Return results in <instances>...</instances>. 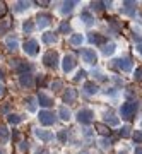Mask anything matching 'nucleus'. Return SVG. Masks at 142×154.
I'll return each instance as SVG.
<instances>
[{"mask_svg": "<svg viewBox=\"0 0 142 154\" xmlns=\"http://www.w3.org/2000/svg\"><path fill=\"white\" fill-rule=\"evenodd\" d=\"M135 111H137V103L135 101H127V103H123V105L120 106V116L123 118V120L132 118V116L135 115Z\"/></svg>", "mask_w": 142, "mask_h": 154, "instance_id": "1", "label": "nucleus"}, {"mask_svg": "<svg viewBox=\"0 0 142 154\" xmlns=\"http://www.w3.org/2000/svg\"><path fill=\"white\" fill-rule=\"evenodd\" d=\"M22 50H24V53H26L27 57H36L39 53V43L34 38H29V39L24 41Z\"/></svg>", "mask_w": 142, "mask_h": 154, "instance_id": "2", "label": "nucleus"}, {"mask_svg": "<svg viewBox=\"0 0 142 154\" xmlns=\"http://www.w3.org/2000/svg\"><path fill=\"white\" fill-rule=\"evenodd\" d=\"M76 118H77L79 123H82V125H89L94 118V111L91 110V108H82V110L77 111Z\"/></svg>", "mask_w": 142, "mask_h": 154, "instance_id": "3", "label": "nucleus"}, {"mask_svg": "<svg viewBox=\"0 0 142 154\" xmlns=\"http://www.w3.org/2000/svg\"><path fill=\"white\" fill-rule=\"evenodd\" d=\"M43 63L46 67H50V69H55V67L58 65V62H60V58H58V53L55 51V50H48L46 53L43 55Z\"/></svg>", "mask_w": 142, "mask_h": 154, "instance_id": "4", "label": "nucleus"}, {"mask_svg": "<svg viewBox=\"0 0 142 154\" xmlns=\"http://www.w3.org/2000/svg\"><path fill=\"white\" fill-rule=\"evenodd\" d=\"M38 122L41 123V125H45V127H50V125H53L55 122H57V118H55L53 111L41 110V111L38 113Z\"/></svg>", "mask_w": 142, "mask_h": 154, "instance_id": "5", "label": "nucleus"}, {"mask_svg": "<svg viewBox=\"0 0 142 154\" xmlns=\"http://www.w3.org/2000/svg\"><path fill=\"white\" fill-rule=\"evenodd\" d=\"M76 65H77V60L72 53H67V55L62 58V70L65 72V74H70V72L76 69Z\"/></svg>", "mask_w": 142, "mask_h": 154, "instance_id": "6", "label": "nucleus"}, {"mask_svg": "<svg viewBox=\"0 0 142 154\" xmlns=\"http://www.w3.org/2000/svg\"><path fill=\"white\" fill-rule=\"evenodd\" d=\"M51 21H53L51 14H48V12H39L38 16H36V28L38 29L48 28L50 24H51Z\"/></svg>", "mask_w": 142, "mask_h": 154, "instance_id": "7", "label": "nucleus"}, {"mask_svg": "<svg viewBox=\"0 0 142 154\" xmlns=\"http://www.w3.org/2000/svg\"><path fill=\"white\" fill-rule=\"evenodd\" d=\"M81 57H82V60L86 63H89V65H96V62H98V55H96V51L93 48L81 50Z\"/></svg>", "mask_w": 142, "mask_h": 154, "instance_id": "8", "label": "nucleus"}, {"mask_svg": "<svg viewBox=\"0 0 142 154\" xmlns=\"http://www.w3.org/2000/svg\"><path fill=\"white\" fill-rule=\"evenodd\" d=\"M36 101H38L39 106H45V108L53 106V96H50L46 91H39L38 96H36Z\"/></svg>", "mask_w": 142, "mask_h": 154, "instance_id": "9", "label": "nucleus"}, {"mask_svg": "<svg viewBox=\"0 0 142 154\" xmlns=\"http://www.w3.org/2000/svg\"><path fill=\"white\" fill-rule=\"evenodd\" d=\"M19 86L24 89H31L34 86V77L31 72H27V74H19Z\"/></svg>", "mask_w": 142, "mask_h": 154, "instance_id": "10", "label": "nucleus"}, {"mask_svg": "<svg viewBox=\"0 0 142 154\" xmlns=\"http://www.w3.org/2000/svg\"><path fill=\"white\" fill-rule=\"evenodd\" d=\"M34 135L41 140V142H50V140H53V132L51 130H45V128H36L34 130Z\"/></svg>", "mask_w": 142, "mask_h": 154, "instance_id": "11", "label": "nucleus"}, {"mask_svg": "<svg viewBox=\"0 0 142 154\" xmlns=\"http://www.w3.org/2000/svg\"><path fill=\"white\" fill-rule=\"evenodd\" d=\"M24 106L29 113H36L38 110V101H36V96H26L24 98Z\"/></svg>", "mask_w": 142, "mask_h": 154, "instance_id": "12", "label": "nucleus"}, {"mask_svg": "<svg viewBox=\"0 0 142 154\" xmlns=\"http://www.w3.org/2000/svg\"><path fill=\"white\" fill-rule=\"evenodd\" d=\"M63 103H67V105H72V103H76L77 99V89L74 88H67L65 93H63Z\"/></svg>", "mask_w": 142, "mask_h": 154, "instance_id": "13", "label": "nucleus"}, {"mask_svg": "<svg viewBox=\"0 0 142 154\" xmlns=\"http://www.w3.org/2000/svg\"><path fill=\"white\" fill-rule=\"evenodd\" d=\"M5 46H7L9 51H16V50L19 48V39H17V36H14V34L7 36L5 38Z\"/></svg>", "mask_w": 142, "mask_h": 154, "instance_id": "14", "label": "nucleus"}, {"mask_svg": "<svg viewBox=\"0 0 142 154\" xmlns=\"http://www.w3.org/2000/svg\"><path fill=\"white\" fill-rule=\"evenodd\" d=\"M41 41H43L45 45H55L58 41V34L51 33V31H46V33H43V36H41Z\"/></svg>", "mask_w": 142, "mask_h": 154, "instance_id": "15", "label": "nucleus"}, {"mask_svg": "<svg viewBox=\"0 0 142 154\" xmlns=\"http://www.w3.org/2000/svg\"><path fill=\"white\" fill-rule=\"evenodd\" d=\"M82 89H84V93H86V94H96L99 91L98 84L94 82V81H86L84 86H82Z\"/></svg>", "mask_w": 142, "mask_h": 154, "instance_id": "16", "label": "nucleus"}, {"mask_svg": "<svg viewBox=\"0 0 142 154\" xmlns=\"http://www.w3.org/2000/svg\"><path fill=\"white\" fill-rule=\"evenodd\" d=\"M88 39L94 45H106V36H103V34H99V33H89Z\"/></svg>", "mask_w": 142, "mask_h": 154, "instance_id": "17", "label": "nucleus"}, {"mask_svg": "<svg viewBox=\"0 0 142 154\" xmlns=\"http://www.w3.org/2000/svg\"><path fill=\"white\" fill-rule=\"evenodd\" d=\"M116 65H118V69H122L123 72H128V70H132V60L128 58V57H125V58H120V60L116 62Z\"/></svg>", "mask_w": 142, "mask_h": 154, "instance_id": "18", "label": "nucleus"}, {"mask_svg": "<svg viewBox=\"0 0 142 154\" xmlns=\"http://www.w3.org/2000/svg\"><path fill=\"white\" fill-rule=\"evenodd\" d=\"M36 29V24H34L33 19H26V21L22 22V33L24 34H31Z\"/></svg>", "mask_w": 142, "mask_h": 154, "instance_id": "19", "label": "nucleus"}, {"mask_svg": "<svg viewBox=\"0 0 142 154\" xmlns=\"http://www.w3.org/2000/svg\"><path fill=\"white\" fill-rule=\"evenodd\" d=\"M82 43H84V36L79 34V33H74L70 38H69V45H70V46H81Z\"/></svg>", "mask_w": 142, "mask_h": 154, "instance_id": "20", "label": "nucleus"}, {"mask_svg": "<svg viewBox=\"0 0 142 154\" xmlns=\"http://www.w3.org/2000/svg\"><path fill=\"white\" fill-rule=\"evenodd\" d=\"M29 7H31V2L19 0V2H16V4H14V11H16V12H26Z\"/></svg>", "mask_w": 142, "mask_h": 154, "instance_id": "21", "label": "nucleus"}, {"mask_svg": "<svg viewBox=\"0 0 142 154\" xmlns=\"http://www.w3.org/2000/svg\"><path fill=\"white\" fill-rule=\"evenodd\" d=\"M58 116H60L63 122H69L72 118V113L67 106H60V108H58Z\"/></svg>", "mask_w": 142, "mask_h": 154, "instance_id": "22", "label": "nucleus"}, {"mask_svg": "<svg viewBox=\"0 0 142 154\" xmlns=\"http://www.w3.org/2000/svg\"><path fill=\"white\" fill-rule=\"evenodd\" d=\"M9 137H11V134L7 130V127L4 123H0V144H5L9 140Z\"/></svg>", "mask_w": 142, "mask_h": 154, "instance_id": "23", "label": "nucleus"}, {"mask_svg": "<svg viewBox=\"0 0 142 154\" xmlns=\"http://www.w3.org/2000/svg\"><path fill=\"white\" fill-rule=\"evenodd\" d=\"M7 122H9V125H19L22 122V116L17 115V113H9L7 115Z\"/></svg>", "mask_w": 142, "mask_h": 154, "instance_id": "24", "label": "nucleus"}, {"mask_svg": "<svg viewBox=\"0 0 142 154\" xmlns=\"http://www.w3.org/2000/svg\"><path fill=\"white\" fill-rule=\"evenodd\" d=\"M103 120L108 123V127H110V125H118V123H120V118H116L113 113H104V118H103Z\"/></svg>", "mask_w": 142, "mask_h": 154, "instance_id": "25", "label": "nucleus"}, {"mask_svg": "<svg viewBox=\"0 0 142 154\" xmlns=\"http://www.w3.org/2000/svg\"><path fill=\"white\" fill-rule=\"evenodd\" d=\"M115 50H116L115 43H106V45H103L101 51H103V55L110 57V55H113V53H115Z\"/></svg>", "mask_w": 142, "mask_h": 154, "instance_id": "26", "label": "nucleus"}, {"mask_svg": "<svg viewBox=\"0 0 142 154\" xmlns=\"http://www.w3.org/2000/svg\"><path fill=\"white\" fill-rule=\"evenodd\" d=\"M76 5H77V2H63L62 4V14H70Z\"/></svg>", "mask_w": 142, "mask_h": 154, "instance_id": "27", "label": "nucleus"}, {"mask_svg": "<svg viewBox=\"0 0 142 154\" xmlns=\"http://www.w3.org/2000/svg\"><path fill=\"white\" fill-rule=\"evenodd\" d=\"M81 21H84L86 26H93V24H94V17L91 16L89 12H82V14H81Z\"/></svg>", "mask_w": 142, "mask_h": 154, "instance_id": "28", "label": "nucleus"}, {"mask_svg": "<svg viewBox=\"0 0 142 154\" xmlns=\"http://www.w3.org/2000/svg\"><path fill=\"white\" fill-rule=\"evenodd\" d=\"M70 22L69 21H62L60 22V28H58V31H60V33H63V34H67V33H70Z\"/></svg>", "mask_w": 142, "mask_h": 154, "instance_id": "29", "label": "nucleus"}, {"mask_svg": "<svg viewBox=\"0 0 142 154\" xmlns=\"http://www.w3.org/2000/svg\"><path fill=\"white\" fill-rule=\"evenodd\" d=\"M96 128H98V132L101 134V135H110V127H106L104 123H96Z\"/></svg>", "mask_w": 142, "mask_h": 154, "instance_id": "30", "label": "nucleus"}, {"mask_svg": "<svg viewBox=\"0 0 142 154\" xmlns=\"http://www.w3.org/2000/svg\"><path fill=\"white\" fill-rule=\"evenodd\" d=\"M50 88L53 89V91H60V89L63 88V82H62L60 79H53V81L50 82Z\"/></svg>", "mask_w": 142, "mask_h": 154, "instance_id": "31", "label": "nucleus"}, {"mask_svg": "<svg viewBox=\"0 0 142 154\" xmlns=\"http://www.w3.org/2000/svg\"><path fill=\"white\" fill-rule=\"evenodd\" d=\"M9 28H11V22L9 21H0V36L2 34H7Z\"/></svg>", "mask_w": 142, "mask_h": 154, "instance_id": "32", "label": "nucleus"}, {"mask_svg": "<svg viewBox=\"0 0 142 154\" xmlns=\"http://www.w3.org/2000/svg\"><path fill=\"white\" fill-rule=\"evenodd\" d=\"M86 70H77V74H76V77H74V82H79V81H84L86 79Z\"/></svg>", "mask_w": 142, "mask_h": 154, "instance_id": "33", "label": "nucleus"}, {"mask_svg": "<svg viewBox=\"0 0 142 154\" xmlns=\"http://www.w3.org/2000/svg\"><path fill=\"white\" fill-rule=\"evenodd\" d=\"M104 2H93V4H91V9H93V11H96V12H99V11H103L104 9Z\"/></svg>", "mask_w": 142, "mask_h": 154, "instance_id": "34", "label": "nucleus"}, {"mask_svg": "<svg viewBox=\"0 0 142 154\" xmlns=\"http://www.w3.org/2000/svg\"><path fill=\"white\" fill-rule=\"evenodd\" d=\"M120 137H130V127H128V125L122 127V130H120Z\"/></svg>", "mask_w": 142, "mask_h": 154, "instance_id": "35", "label": "nucleus"}, {"mask_svg": "<svg viewBox=\"0 0 142 154\" xmlns=\"http://www.w3.org/2000/svg\"><path fill=\"white\" fill-rule=\"evenodd\" d=\"M58 139H60V142H67L69 132H67V130H60V132H58Z\"/></svg>", "mask_w": 142, "mask_h": 154, "instance_id": "36", "label": "nucleus"}, {"mask_svg": "<svg viewBox=\"0 0 142 154\" xmlns=\"http://www.w3.org/2000/svg\"><path fill=\"white\" fill-rule=\"evenodd\" d=\"M27 149H29V142H24V140H21V142H19V151H21V152H26Z\"/></svg>", "mask_w": 142, "mask_h": 154, "instance_id": "37", "label": "nucleus"}, {"mask_svg": "<svg viewBox=\"0 0 142 154\" xmlns=\"http://www.w3.org/2000/svg\"><path fill=\"white\" fill-rule=\"evenodd\" d=\"M134 77H135V81H140V82H142V67H137V69H135Z\"/></svg>", "mask_w": 142, "mask_h": 154, "instance_id": "38", "label": "nucleus"}, {"mask_svg": "<svg viewBox=\"0 0 142 154\" xmlns=\"http://www.w3.org/2000/svg\"><path fill=\"white\" fill-rule=\"evenodd\" d=\"M99 144H101V147H103V149H108L110 146H111V140H110V139H101Z\"/></svg>", "mask_w": 142, "mask_h": 154, "instance_id": "39", "label": "nucleus"}, {"mask_svg": "<svg viewBox=\"0 0 142 154\" xmlns=\"http://www.w3.org/2000/svg\"><path fill=\"white\" fill-rule=\"evenodd\" d=\"M7 14V5H5V2H0V19Z\"/></svg>", "mask_w": 142, "mask_h": 154, "instance_id": "40", "label": "nucleus"}, {"mask_svg": "<svg viewBox=\"0 0 142 154\" xmlns=\"http://www.w3.org/2000/svg\"><path fill=\"white\" fill-rule=\"evenodd\" d=\"M134 139H135V142H142V130H135Z\"/></svg>", "mask_w": 142, "mask_h": 154, "instance_id": "41", "label": "nucleus"}, {"mask_svg": "<svg viewBox=\"0 0 142 154\" xmlns=\"http://www.w3.org/2000/svg\"><path fill=\"white\" fill-rule=\"evenodd\" d=\"M34 154H50V151L48 149H45V147H39V149L34 151Z\"/></svg>", "mask_w": 142, "mask_h": 154, "instance_id": "42", "label": "nucleus"}, {"mask_svg": "<svg viewBox=\"0 0 142 154\" xmlns=\"http://www.w3.org/2000/svg\"><path fill=\"white\" fill-rule=\"evenodd\" d=\"M19 137H21V134L17 132V130H14V132H12V140H14V142H17V140H19Z\"/></svg>", "mask_w": 142, "mask_h": 154, "instance_id": "43", "label": "nucleus"}, {"mask_svg": "<svg viewBox=\"0 0 142 154\" xmlns=\"http://www.w3.org/2000/svg\"><path fill=\"white\" fill-rule=\"evenodd\" d=\"M4 96H5V86L0 84V98H4Z\"/></svg>", "mask_w": 142, "mask_h": 154, "instance_id": "44", "label": "nucleus"}, {"mask_svg": "<svg viewBox=\"0 0 142 154\" xmlns=\"http://www.w3.org/2000/svg\"><path fill=\"white\" fill-rule=\"evenodd\" d=\"M4 79H5V70L0 67V81H4Z\"/></svg>", "mask_w": 142, "mask_h": 154, "instance_id": "45", "label": "nucleus"}, {"mask_svg": "<svg viewBox=\"0 0 142 154\" xmlns=\"http://www.w3.org/2000/svg\"><path fill=\"white\" fill-rule=\"evenodd\" d=\"M96 75H98V79H101V81H104V79H106V77H104L101 72H96Z\"/></svg>", "mask_w": 142, "mask_h": 154, "instance_id": "46", "label": "nucleus"}, {"mask_svg": "<svg viewBox=\"0 0 142 154\" xmlns=\"http://www.w3.org/2000/svg\"><path fill=\"white\" fill-rule=\"evenodd\" d=\"M134 154H142V147H137V149H135V152H134Z\"/></svg>", "mask_w": 142, "mask_h": 154, "instance_id": "47", "label": "nucleus"}, {"mask_svg": "<svg viewBox=\"0 0 142 154\" xmlns=\"http://www.w3.org/2000/svg\"><path fill=\"white\" fill-rule=\"evenodd\" d=\"M0 154H5V149H0Z\"/></svg>", "mask_w": 142, "mask_h": 154, "instance_id": "48", "label": "nucleus"}, {"mask_svg": "<svg viewBox=\"0 0 142 154\" xmlns=\"http://www.w3.org/2000/svg\"><path fill=\"white\" fill-rule=\"evenodd\" d=\"M81 154H89V152H86V151H84V152H81Z\"/></svg>", "mask_w": 142, "mask_h": 154, "instance_id": "49", "label": "nucleus"}]
</instances>
